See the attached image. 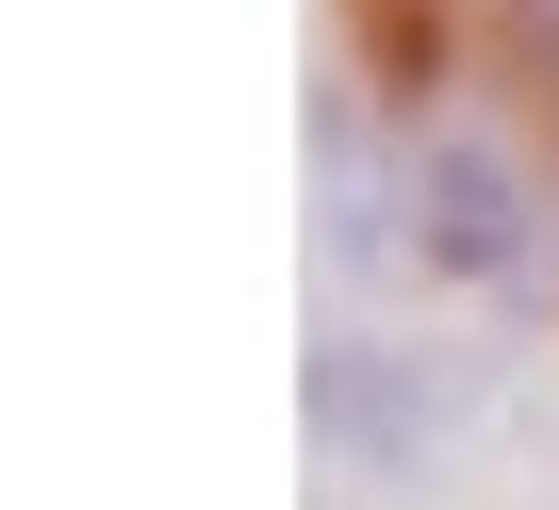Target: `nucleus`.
I'll return each mask as SVG.
<instances>
[{"mask_svg":"<svg viewBox=\"0 0 559 510\" xmlns=\"http://www.w3.org/2000/svg\"><path fill=\"white\" fill-rule=\"evenodd\" d=\"M297 412H313V461H346V477H428L444 461V428L477 412V379L444 363V346H395V330H313V363H297Z\"/></svg>","mask_w":559,"mask_h":510,"instance_id":"f257e3e1","label":"nucleus"},{"mask_svg":"<svg viewBox=\"0 0 559 510\" xmlns=\"http://www.w3.org/2000/svg\"><path fill=\"white\" fill-rule=\"evenodd\" d=\"M412 264L461 281V297H510V281L543 264V198H526V165H510L477 116L412 132Z\"/></svg>","mask_w":559,"mask_h":510,"instance_id":"f03ea898","label":"nucleus"},{"mask_svg":"<svg viewBox=\"0 0 559 510\" xmlns=\"http://www.w3.org/2000/svg\"><path fill=\"white\" fill-rule=\"evenodd\" d=\"M313 230H330L346 281H379L395 247H412V165H379L362 99H313Z\"/></svg>","mask_w":559,"mask_h":510,"instance_id":"7ed1b4c3","label":"nucleus"},{"mask_svg":"<svg viewBox=\"0 0 559 510\" xmlns=\"http://www.w3.org/2000/svg\"><path fill=\"white\" fill-rule=\"evenodd\" d=\"M493 34H510V67L559 99V0H493Z\"/></svg>","mask_w":559,"mask_h":510,"instance_id":"20e7f679","label":"nucleus"}]
</instances>
